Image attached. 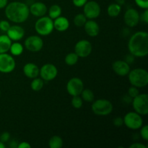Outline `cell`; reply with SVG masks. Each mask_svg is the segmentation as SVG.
Segmentation results:
<instances>
[{
  "label": "cell",
  "mask_w": 148,
  "mask_h": 148,
  "mask_svg": "<svg viewBox=\"0 0 148 148\" xmlns=\"http://www.w3.org/2000/svg\"><path fill=\"white\" fill-rule=\"evenodd\" d=\"M128 49L130 54L134 57H145L148 54V33L146 31L134 33L128 42Z\"/></svg>",
  "instance_id": "1"
},
{
  "label": "cell",
  "mask_w": 148,
  "mask_h": 148,
  "mask_svg": "<svg viewBox=\"0 0 148 148\" xmlns=\"http://www.w3.org/2000/svg\"><path fill=\"white\" fill-rule=\"evenodd\" d=\"M4 13L10 21L15 23H23L27 20L30 14L29 7L21 1H12L5 7Z\"/></svg>",
  "instance_id": "2"
},
{
  "label": "cell",
  "mask_w": 148,
  "mask_h": 148,
  "mask_svg": "<svg viewBox=\"0 0 148 148\" xmlns=\"http://www.w3.org/2000/svg\"><path fill=\"white\" fill-rule=\"evenodd\" d=\"M128 79L132 86L137 88H144L148 84V72L143 68H137L130 70L128 75Z\"/></svg>",
  "instance_id": "3"
},
{
  "label": "cell",
  "mask_w": 148,
  "mask_h": 148,
  "mask_svg": "<svg viewBox=\"0 0 148 148\" xmlns=\"http://www.w3.org/2000/svg\"><path fill=\"white\" fill-rule=\"evenodd\" d=\"M53 20L49 16L38 17L35 23V30L40 36H49L53 32Z\"/></svg>",
  "instance_id": "4"
},
{
  "label": "cell",
  "mask_w": 148,
  "mask_h": 148,
  "mask_svg": "<svg viewBox=\"0 0 148 148\" xmlns=\"http://www.w3.org/2000/svg\"><path fill=\"white\" fill-rule=\"evenodd\" d=\"M92 111L95 115L105 116L111 114L114 109L112 103L107 99H98L92 101Z\"/></svg>",
  "instance_id": "5"
},
{
  "label": "cell",
  "mask_w": 148,
  "mask_h": 148,
  "mask_svg": "<svg viewBox=\"0 0 148 148\" xmlns=\"http://www.w3.org/2000/svg\"><path fill=\"white\" fill-rule=\"evenodd\" d=\"M123 120L124 125L130 130H139L143 125V117L135 111H130L127 113L123 118Z\"/></svg>",
  "instance_id": "6"
},
{
  "label": "cell",
  "mask_w": 148,
  "mask_h": 148,
  "mask_svg": "<svg viewBox=\"0 0 148 148\" xmlns=\"http://www.w3.org/2000/svg\"><path fill=\"white\" fill-rule=\"evenodd\" d=\"M132 106L134 111L141 116L148 114V95L147 93L139 94L133 98Z\"/></svg>",
  "instance_id": "7"
},
{
  "label": "cell",
  "mask_w": 148,
  "mask_h": 148,
  "mask_svg": "<svg viewBox=\"0 0 148 148\" xmlns=\"http://www.w3.org/2000/svg\"><path fill=\"white\" fill-rule=\"evenodd\" d=\"M16 62L12 55L7 53H0V72L10 73L15 69Z\"/></svg>",
  "instance_id": "8"
},
{
  "label": "cell",
  "mask_w": 148,
  "mask_h": 148,
  "mask_svg": "<svg viewBox=\"0 0 148 148\" xmlns=\"http://www.w3.org/2000/svg\"><path fill=\"white\" fill-rule=\"evenodd\" d=\"M101 12L99 4L95 1H88L83 6V14L89 20H94L99 17Z\"/></svg>",
  "instance_id": "9"
},
{
  "label": "cell",
  "mask_w": 148,
  "mask_h": 148,
  "mask_svg": "<svg viewBox=\"0 0 148 148\" xmlns=\"http://www.w3.org/2000/svg\"><path fill=\"white\" fill-rule=\"evenodd\" d=\"M25 48L30 52H38L43 49V40L38 36H30L25 39Z\"/></svg>",
  "instance_id": "10"
},
{
  "label": "cell",
  "mask_w": 148,
  "mask_h": 148,
  "mask_svg": "<svg viewBox=\"0 0 148 148\" xmlns=\"http://www.w3.org/2000/svg\"><path fill=\"white\" fill-rule=\"evenodd\" d=\"M58 69L53 64H46L40 67L39 75L43 81H51L56 77Z\"/></svg>",
  "instance_id": "11"
},
{
  "label": "cell",
  "mask_w": 148,
  "mask_h": 148,
  "mask_svg": "<svg viewBox=\"0 0 148 148\" xmlns=\"http://www.w3.org/2000/svg\"><path fill=\"white\" fill-rule=\"evenodd\" d=\"M92 46L88 40H80L75 46V52L79 58H86L91 54Z\"/></svg>",
  "instance_id": "12"
},
{
  "label": "cell",
  "mask_w": 148,
  "mask_h": 148,
  "mask_svg": "<svg viewBox=\"0 0 148 148\" xmlns=\"http://www.w3.org/2000/svg\"><path fill=\"white\" fill-rule=\"evenodd\" d=\"M83 89L84 83L82 79L79 77L71 78L66 84V90L72 96L80 95Z\"/></svg>",
  "instance_id": "13"
},
{
  "label": "cell",
  "mask_w": 148,
  "mask_h": 148,
  "mask_svg": "<svg viewBox=\"0 0 148 148\" xmlns=\"http://www.w3.org/2000/svg\"><path fill=\"white\" fill-rule=\"evenodd\" d=\"M140 20V14L134 8H129L124 15V21L130 27H134L139 24Z\"/></svg>",
  "instance_id": "14"
},
{
  "label": "cell",
  "mask_w": 148,
  "mask_h": 148,
  "mask_svg": "<svg viewBox=\"0 0 148 148\" xmlns=\"http://www.w3.org/2000/svg\"><path fill=\"white\" fill-rule=\"evenodd\" d=\"M112 69L117 75L121 77L127 76L131 70L130 64L125 60H116L112 64Z\"/></svg>",
  "instance_id": "15"
},
{
  "label": "cell",
  "mask_w": 148,
  "mask_h": 148,
  "mask_svg": "<svg viewBox=\"0 0 148 148\" xmlns=\"http://www.w3.org/2000/svg\"><path fill=\"white\" fill-rule=\"evenodd\" d=\"M7 35L12 41H19L25 36V30L20 25L10 26L7 32Z\"/></svg>",
  "instance_id": "16"
},
{
  "label": "cell",
  "mask_w": 148,
  "mask_h": 148,
  "mask_svg": "<svg viewBox=\"0 0 148 148\" xmlns=\"http://www.w3.org/2000/svg\"><path fill=\"white\" fill-rule=\"evenodd\" d=\"M30 14L36 17H40L44 16L48 11V8L46 4L40 1L34 2L29 7Z\"/></svg>",
  "instance_id": "17"
},
{
  "label": "cell",
  "mask_w": 148,
  "mask_h": 148,
  "mask_svg": "<svg viewBox=\"0 0 148 148\" xmlns=\"http://www.w3.org/2000/svg\"><path fill=\"white\" fill-rule=\"evenodd\" d=\"M85 31L90 37H95L98 36L100 33V26L97 22L93 20H87L84 25Z\"/></svg>",
  "instance_id": "18"
},
{
  "label": "cell",
  "mask_w": 148,
  "mask_h": 148,
  "mask_svg": "<svg viewBox=\"0 0 148 148\" xmlns=\"http://www.w3.org/2000/svg\"><path fill=\"white\" fill-rule=\"evenodd\" d=\"M23 73L27 77L30 79H33V78L38 77L39 76V72L40 69L38 66L34 63H27L23 66Z\"/></svg>",
  "instance_id": "19"
},
{
  "label": "cell",
  "mask_w": 148,
  "mask_h": 148,
  "mask_svg": "<svg viewBox=\"0 0 148 148\" xmlns=\"http://www.w3.org/2000/svg\"><path fill=\"white\" fill-rule=\"evenodd\" d=\"M53 20V27L59 32H64L69 27V20L64 16H59Z\"/></svg>",
  "instance_id": "20"
},
{
  "label": "cell",
  "mask_w": 148,
  "mask_h": 148,
  "mask_svg": "<svg viewBox=\"0 0 148 148\" xmlns=\"http://www.w3.org/2000/svg\"><path fill=\"white\" fill-rule=\"evenodd\" d=\"M12 43V41L7 36V35H1L0 36V53H7L10 51Z\"/></svg>",
  "instance_id": "21"
},
{
  "label": "cell",
  "mask_w": 148,
  "mask_h": 148,
  "mask_svg": "<svg viewBox=\"0 0 148 148\" xmlns=\"http://www.w3.org/2000/svg\"><path fill=\"white\" fill-rule=\"evenodd\" d=\"M121 12V6L116 3H112L109 4L107 8L108 14L111 17H116L119 15Z\"/></svg>",
  "instance_id": "22"
},
{
  "label": "cell",
  "mask_w": 148,
  "mask_h": 148,
  "mask_svg": "<svg viewBox=\"0 0 148 148\" xmlns=\"http://www.w3.org/2000/svg\"><path fill=\"white\" fill-rule=\"evenodd\" d=\"M23 51H24V46L19 42L14 41V43H12L9 51H10L11 55L16 56L21 55L23 53Z\"/></svg>",
  "instance_id": "23"
},
{
  "label": "cell",
  "mask_w": 148,
  "mask_h": 148,
  "mask_svg": "<svg viewBox=\"0 0 148 148\" xmlns=\"http://www.w3.org/2000/svg\"><path fill=\"white\" fill-rule=\"evenodd\" d=\"M62 12V7L58 4H53L49 9V17L52 20L57 18L58 17L61 16Z\"/></svg>",
  "instance_id": "24"
},
{
  "label": "cell",
  "mask_w": 148,
  "mask_h": 148,
  "mask_svg": "<svg viewBox=\"0 0 148 148\" xmlns=\"http://www.w3.org/2000/svg\"><path fill=\"white\" fill-rule=\"evenodd\" d=\"M49 146L50 148H61L63 147V140L60 136L54 135L49 140Z\"/></svg>",
  "instance_id": "25"
},
{
  "label": "cell",
  "mask_w": 148,
  "mask_h": 148,
  "mask_svg": "<svg viewBox=\"0 0 148 148\" xmlns=\"http://www.w3.org/2000/svg\"><path fill=\"white\" fill-rule=\"evenodd\" d=\"M43 86H44V81L40 77L39 78L38 77L33 78L31 83H30V88L35 92H38V91L41 90Z\"/></svg>",
  "instance_id": "26"
},
{
  "label": "cell",
  "mask_w": 148,
  "mask_h": 148,
  "mask_svg": "<svg viewBox=\"0 0 148 148\" xmlns=\"http://www.w3.org/2000/svg\"><path fill=\"white\" fill-rule=\"evenodd\" d=\"M78 60H79V56L76 54L75 52H71V53H68L64 58L65 64L69 66L75 65L77 63Z\"/></svg>",
  "instance_id": "27"
},
{
  "label": "cell",
  "mask_w": 148,
  "mask_h": 148,
  "mask_svg": "<svg viewBox=\"0 0 148 148\" xmlns=\"http://www.w3.org/2000/svg\"><path fill=\"white\" fill-rule=\"evenodd\" d=\"M80 95L83 101H85L87 103H92L95 98L93 92L90 89H83Z\"/></svg>",
  "instance_id": "28"
},
{
  "label": "cell",
  "mask_w": 148,
  "mask_h": 148,
  "mask_svg": "<svg viewBox=\"0 0 148 148\" xmlns=\"http://www.w3.org/2000/svg\"><path fill=\"white\" fill-rule=\"evenodd\" d=\"M87 20H87V17H85L83 13H79V14H76L75 16L73 21L75 26L80 27H83Z\"/></svg>",
  "instance_id": "29"
},
{
  "label": "cell",
  "mask_w": 148,
  "mask_h": 148,
  "mask_svg": "<svg viewBox=\"0 0 148 148\" xmlns=\"http://www.w3.org/2000/svg\"><path fill=\"white\" fill-rule=\"evenodd\" d=\"M71 103H72L73 108H76V109H79V108H82V105H83V100L82 99L81 96H79V95L72 96Z\"/></svg>",
  "instance_id": "30"
},
{
  "label": "cell",
  "mask_w": 148,
  "mask_h": 148,
  "mask_svg": "<svg viewBox=\"0 0 148 148\" xmlns=\"http://www.w3.org/2000/svg\"><path fill=\"white\" fill-rule=\"evenodd\" d=\"M140 134L142 138H143L145 141H147L148 140V126L147 125L142 126L141 128H140Z\"/></svg>",
  "instance_id": "31"
},
{
  "label": "cell",
  "mask_w": 148,
  "mask_h": 148,
  "mask_svg": "<svg viewBox=\"0 0 148 148\" xmlns=\"http://www.w3.org/2000/svg\"><path fill=\"white\" fill-rule=\"evenodd\" d=\"M139 94H140L139 90L138 88H136V87L132 85V86L128 89V96L130 97V98H134V97H136L137 95H139Z\"/></svg>",
  "instance_id": "32"
},
{
  "label": "cell",
  "mask_w": 148,
  "mask_h": 148,
  "mask_svg": "<svg viewBox=\"0 0 148 148\" xmlns=\"http://www.w3.org/2000/svg\"><path fill=\"white\" fill-rule=\"evenodd\" d=\"M134 1L140 8L143 10L148 9V0H134Z\"/></svg>",
  "instance_id": "33"
},
{
  "label": "cell",
  "mask_w": 148,
  "mask_h": 148,
  "mask_svg": "<svg viewBox=\"0 0 148 148\" xmlns=\"http://www.w3.org/2000/svg\"><path fill=\"white\" fill-rule=\"evenodd\" d=\"M10 23L7 20H1L0 21V30L3 32H7L10 27Z\"/></svg>",
  "instance_id": "34"
},
{
  "label": "cell",
  "mask_w": 148,
  "mask_h": 148,
  "mask_svg": "<svg viewBox=\"0 0 148 148\" xmlns=\"http://www.w3.org/2000/svg\"><path fill=\"white\" fill-rule=\"evenodd\" d=\"M10 140V134L7 132H4L2 134L0 135V141H1L2 143H8Z\"/></svg>",
  "instance_id": "35"
},
{
  "label": "cell",
  "mask_w": 148,
  "mask_h": 148,
  "mask_svg": "<svg viewBox=\"0 0 148 148\" xmlns=\"http://www.w3.org/2000/svg\"><path fill=\"white\" fill-rule=\"evenodd\" d=\"M114 124L116 127H121L124 125V120L121 117H116L114 120Z\"/></svg>",
  "instance_id": "36"
},
{
  "label": "cell",
  "mask_w": 148,
  "mask_h": 148,
  "mask_svg": "<svg viewBox=\"0 0 148 148\" xmlns=\"http://www.w3.org/2000/svg\"><path fill=\"white\" fill-rule=\"evenodd\" d=\"M88 0H72L73 4L77 7H82L85 4Z\"/></svg>",
  "instance_id": "37"
},
{
  "label": "cell",
  "mask_w": 148,
  "mask_h": 148,
  "mask_svg": "<svg viewBox=\"0 0 148 148\" xmlns=\"http://www.w3.org/2000/svg\"><path fill=\"white\" fill-rule=\"evenodd\" d=\"M140 20H143L145 23L147 24L148 23V10L146 9L145 10L144 12L142 14V15H140Z\"/></svg>",
  "instance_id": "38"
},
{
  "label": "cell",
  "mask_w": 148,
  "mask_h": 148,
  "mask_svg": "<svg viewBox=\"0 0 148 148\" xmlns=\"http://www.w3.org/2000/svg\"><path fill=\"white\" fill-rule=\"evenodd\" d=\"M17 148H30L31 145L29 144L27 142H21V143H19L17 145Z\"/></svg>",
  "instance_id": "39"
},
{
  "label": "cell",
  "mask_w": 148,
  "mask_h": 148,
  "mask_svg": "<svg viewBox=\"0 0 148 148\" xmlns=\"http://www.w3.org/2000/svg\"><path fill=\"white\" fill-rule=\"evenodd\" d=\"M130 148H147V147L142 143H134L130 146Z\"/></svg>",
  "instance_id": "40"
},
{
  "label": "cell",
  "mask_w": 148,
  "mask_h": 148,
  "mask_svg": "<svg viewBox=\"0 0 148 148\" xmlns=\"http://www.w3.org/2000/svg\"><path fill=\"white\" fill-rule=\"evenodd\" d=\"M8 4V0H0V9L5 8Z\"/></svg>",
  "instance_id": "41"
},
{
  "label": "cell",
  "mask_w": 148,
  "mask_h": 148,
  "mask_svg": "<svg viewBox=\"0 0 148 148\" xmlns=\"http://www.w3.org/2000/svg\"><path fill=\"white\" fill-rule=\"evenodd\" d=\"M115 1H116V4H119V5L122 6V5H124V4H125L126 0H115Z\"/></svg>",
  "instance_id": "42"
},
{
  "label": "cell",
  "mask_w": 148,
  "mask_h": 148,
  "mask_svg": "<svg viewBox=\"0 0 148 148\" xmlns=\"http://www.w3.org/2000/svg\"><path fill=\"white\" fill-rule=\"evenodd\" d=\"M6 146L4 145V143H2L1 141H0V148H5Z\"/></svg>",
  "instance_id": "43"
},
{
  "label": "cell",
  "mask_w": 148,
  "mask_h": 148,
  "mask_svg": "<svg viewBox=\"0 0 148 148\" xmlns=\"http://www.w3.org/2000/svg\"><path fill=\"white\" fill-rule=\"evenodd\" d=\"M0 95H1V91H0Z\"/></svg>",
  "instance_id": "44"
}]
</instances>
